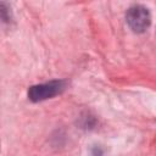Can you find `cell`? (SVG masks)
I'll use <instances>...</instances> for the list:
<instances>
[{"mask_svg":"<svg viewBox=\"0 0 156 156\" xmlns=\"http://www.w3.org/2000/svg\"><path fill=\"white\" fill-rule=\"evenodd\" d=\"M126 21L129 28L135 33L145 32L151 23V15L144 5L136 4L130 6L126 13Z\"/></svg>","mask_w":156,"mask_h":156,"instance_id":"obj_1","label":"cell"},{"mask_svg":"<svg viewBox=\"0 0 156 156\" xmlns=\"http://www.w3.org/2000/svg\"><path fill=\"white\" fill-rule=\"evenodd\" d=\"M65 88H66V83L63 80H50L46 83L32 85L28 89V98L34 102L43 101L58 95L65 90Z\"/></svg>","mask_w":156,"mask_h":156,"instance_id":"obj_2","label":"cell"}]
</instances>
